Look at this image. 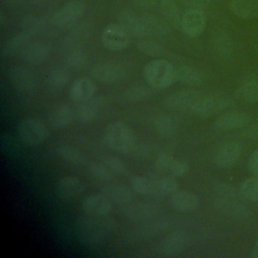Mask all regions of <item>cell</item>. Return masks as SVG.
<instances>
[{
	"mask_svg": "<svg viewBox=\"0 0 258 258\" xmlns=\"http://www.w3.org/2000/svg\"><path fill=\"white\" fill-rule=\"evenodd\" d=\"M240 98L248 104H254L258 101V81L256 79L246 80L238 90Z\"/></svg>",
	"mask_w": 258,
	"mask_h": 258,
	"instance_id": "obj_33",
	"label": "cell"
},
{
	"mask_svg": "<svg viewBox=\"0 0 258 258\" xmlns=\"http://www.w3.org/2000/svg\"><path fill=\"white\" fill-rule=\"evenodd\" d=\"M1 150L6 155H15L20 151V145L16 139L8 133H3L1 135Z\"/></svg>",
	"mask_w": 258,
	"mask_h": 258,
	"instance_id": "obj_40",
	"label": "cell"
},
{
	"mask_svg": "<svg viewBox=\"0 0 258 258\" xmlns=\"http://www.w3.org/2000/svg\"><path fill=\"white\" fill-rule=\"evenodd\" d=\"M97 85L89 78H79L74 81L70 89V97L73 101L83 102L93 98L97 92Z\"/></svg>",
	"mask_w": 258,
	"mask_h": 258,
	"instance_id": "obj_19",
	"label": "cell"
},
{
	"mask_svg": "<svg viewBox=\"0 0 258 258\" xmlns=\"http://www.w3.org/2000/svg\"><path fill=\"white\" fill-rule=\"evenodd\" d=\"M103 194L118 205L126 206L134 200L133 190L124 184H107L103 187Z\"/></svg>",
	"mask_w": 258,
	"mask_h": 258,
	"instance_id": "obj_24",
	"label": "cell"
},
{
	"mask_svg": "<svg viewBox=\"0 0 258 258\" xmlns=\"http://www.w3.org/2000/svg\"><path fill=\"white\" fill-rule=\"evenodd\" d=\"M143 76L146 83L154 89H165L178 81L177 69L163 58L149 61L143 69Z\"/></svg>",
	"mask_w": 258,
	"mask_h": 258,
	"instance_id": "obj_2",
	"label": "cell"
},
{
	"mask_svg": "<svg viewBox=\"0 0 258 258\" xmlns=\"http://www.w3.org/2000/svg\"><path fill=\"white\" fill-rule=\"evenodd\" d=\"M70 79L69 73L63 68H55L51 70L46 78V85L50 90L56 91L63 88Z\"/></svg>",
	"mask_w": 258,
	"mask_h": 258,
	"instance_id": "obj_34",
	"label": "cell"
},
{
	"mask_svg": "<svg viewBox=\"0 0 258 258\" xmlns=\"http://www.w3.org/2000/svg\"><path fill=\"white\" fill-rule=\"evenodd\" d=\"M213 48L218 57L227 60L233 56V43L228 33L217 31L213 38Z\"/></svg>",
	"mask_w": 258,
	"mask_h": 258,
	"instance_id": "obj_25",
	"label": "cell"
},
{
	"mask_svg": "<svg viewBox=\"0 0 258 258\" xmlns=\"http://www.w3.org/2000/svg\"><path fill=\"white\" fill-rule=\"evenodd\" d=\"M178 81L189 87H199L203 84L204 78L202 73L190 66H181L177 69Z\"/></svg>",
	"mask_w": 258,
	"mask_h": 258,
	"instance_id": "obj_30",
	"label": "cell"
},
{
	"mask_svg": "<svg viewBox=\"0 0 258 258\" xmlns=\"http://www.w3.org/2000/svg\"><path fill=\"white\" fill-rule=\"evenodd\" d=\"M154 196H165L173 194L178 189V181L173 176H164L154 180Z\"/></svg>",
	"mask_w": 258,
	"mask_h": 258,
	"instance_id": "obj_38",
	"label": "cell"
},
{
	"mask_svg": "<svg viewBox=\"0 0 258 258\" xmlns=\"http://www.w3.org/2000/svg\"><path fill=\"white\" fill-rule=\"evenodd\" d=\"M158 0H133V3L141 8H149L154 6Z\"/></svg>",
	"mask_w": 258,
	"mask_h": 258,
	"instance_id": "obj_51",
	"label": "cell"
},
{
	"mask_svg": "<svg viewBox=\"0 0 258 258\" xmlns=\"http://www.w3.org/2000/svg\"><path fill=\"white\" fill-rule=\"evenodd\" d=\"M130 34L119 23L107 25L102 34L101 41L109 50H122L129 44Z\"/></svg>",
	"mask_w": 258,
	"mask_h": 258,
	"instance_id": "obj_6",
	"label": "cell"
},
{
	"mask_svg": "<svg viewBox=\"0 0 258 258\" xmlns=\"http://www.w3.org/2000/svg\"><path fill=\"white\" fill-rule=\"evenodd\" d=\"M50 46L42 40H29L19 50V55L22 60L31 64H39L45 61L49 55Z\"/></svg>",
	"mask_w": 258,
	"mask_h": 258,
	"instance_id": "obj_9",
	"label": "cell"
},
{
	"mask_svg": "<svg viewBox=\"0 0 258 258\" xmlns=\"http://www.w3.org/2000/svg\"><path fill=\"white\" fill-rule=\"evenodd\" d=\"M86 5L81 1H71L64 4L52 16V22L58 27L76 23L85 13Z\"/></svg>",
	"mask_w": 258,
	"mask_h": 258,
	"instance_id": "obj_8",
	"label": "cell"
},
{
	"mask_svg": "<svg viewBox=\"0 0 258 258\" xmlns=\"http://www.w3.org/2000/svg\"><path fill=\"white\" fill-rule=\"evenodd\" d=\"M103 163L114 173V174H123L126 171L125 164L123 161L116 156H107L104 158Z\"/></svg>",
	"mask_w": 258,
	"mask_h": 258,
	"instance_id": "obj_44",
	"label": "cell"
},
{
	"mask_svg": "<svg viewBox=\"0 0 258 258\" xmlns=\"http://www.w3.org/2000/svg\"><path fill=\"white\" fill-rule=\"evenodd\" d=\"M88 171L92 176L101 180H110L115 175L104 163H89Z\"/></svg>",
	"mask_w": 258,
	"mask_h": 258,
	"instance_id": "obj_41",
	"label": "cell"
},
{
	"mask_svg": "<svg viewBox=\"0 0 258 258\" xmlns=\"http://www.w3.org/2000/svg\"><path fill=\"white\" fill-rule=\"evenodd\" d=\"M218 203L220 204L221 209L235 215H241L247 210L241 203L240 198H243L240 190L237 192L232 186L228 184H222L218 189Z\"/></svg>",
	"mask_w": 258,
	"mask_h": 258,
	"instance_id": "obj_12",
	"label": "cell"
},
{
	"mask_svg": "<svg viewBox=\"0 0 258 258\" xmlns=\"http://www.w3.org/2000/svg\"><path fill=\"white\" fill-rule=\"evenodd\" d=\"M189 236L182 230H175L168 234L159 244V250L163 255L173 256L187 249Z\"/></svg>",
	"mask_w": 258,
	"mask_h": 258,
	"instance_id": "obj_11",
	"label": "cell"
},
{
	"mask_svg": "<svg viewBox=\"0 0 258 258\" xmlns=\"http://www.w3.org/2000/svg\"><path fill=\"white\" fill-rule=\"evenodd\" d=\"M56 154L63 160L80 165L83 164L85 161V157L82 154L81 151H79L77 148L71 146V145H60L56 148Z\"/></svg>",
	"mask_w": 258,
	"mask_h": 258,
	"instance_id": "obj_37",
	"label": "cell"
},
{
	"mask_svg": "<svg viewBox=\"0 0 258 258\" xmlns=\"http://www.w3.org/2000/svg\"><path fill=\"white\" fill-rule=\"evenodd\" d=\"M31 36L30 34L26 33V32H21L17 35L12 36L11 38H9L2 46L1 48V52L4 56H10L16 52H19V50L22 48V46L27 43L29 40H31Z\"/></svg>",
	"mask_w": 258,
	"mask_h": 258,
	"instance_id": "obj_31",
	"label": "cell"
},
{
	"mask_svg": "<svg viewBox=\"0 0 258 258\" xmlns=\"http://www.w3.org/2000/svg\"><path fill=\"white\" fill-rule=\"evenodd\" d=\"M118 23L122 25L125 28V30L132 36H147L142 18L138 17L137 15L131 12L123 11L119 13Z\"/></svg>",
	"mask_w": 258,
	"mask_h": 258,
	"instance_id": "obj_22",
	"label": "cell"
},
{
	"mask_svg": "<svg viewBox=\"0 0 258 258\" xmlns=\"http://www.w3.org/2000/svg\"><path fill=\"white\" fill-rule=\"evenodd\" d=\"M83 188V182L73 175L61 177L55 184V191L62 200H72L77 198L82 192Z\"/></svg>",
	"mask_w": 258,
	"mask_h": 258,
	"instance_id": "obj_20",
	"label": "cell"
},
{
	"mask_svg": "<svg viewBox=\"0 0 258 258\" xmlns=\"http://www.w3.org/2000/svg\"><path fill=\"white\" fill-rule=\"evenodd\" d=\"M153 126L155 130L161 135H171L177 130L176 120L167 115H157L153 119Z\"/></svg>",
	"mask_w": 258,
	"mask_h": 258,
	"instance_id": "obj_32",
	"label": "cell"
},
{
	"mask_svg": "<svg viewBox=\"0 0 258 258\" xmlns=\"http://www.w3.org/2000/svg\"><path fill=\"white\" fill-rule=\"evenodd\" d=\"M240 192L247 201L258 202V176L245 179L240 185Z\"/></svg>",
	"mask_w": 258,
	"mask_h": 258,
	"instance_id": "obj_39",
	"label": "cell"
},
{
	"mask_svg": "<svg viewBox=\"0 0 258 258\" xmlns=\"http://www.w3.org/2000/svg\"><path fill=\"white\" fill-rule=\"evenodd\" d=\"M102 106L103 101L100 97L91 98L89 100L80 102V104L76 108L75 114L81 122H91L98 116L99 112L102 109Z\"/></svg>",
	"mask_w": 258,
	"mask_h": 258,
	"instance_id": "obj_21",
	"label": "cell"
},
{
	"mask_svg": "<svg viewBox=\"0 0 258 258\" xmlns=\"http://www.w3.org/2000/svg\"><path fill=\"white\" fill-rule=\"evenodd\" d=\"M124 74L123 68L114 62H100L92 69L93 78L103 84L115 83L122 79Z\"/></svg>",
	"mask_w": 258,
	"mask_h": 258,
	"instance_id": "obj_17",
	"label": "cell"
},
{
	"mask_svg": "<svg viewBox=\"0 0 258 258\" xmlns=\"http://www.w3.org/2000/svg\"><path fill=\"white\" fill-rule=\"evenodd\" d=\"M141 18H142L147 35L160 36L168 33L169 31L168 23L161 16L148 13V14L142 15Z\"/></svg>",
	"mask_w": 258,
	"mask_h": 258,
	"instance_id": "obj_27",
	"label": "cell"
},
{
	"mask_svg": "<svg viewBox=\"0 0 258 258\" xmlns=\"http://www.w3.org/2000/svg\"><path fill=\"white\" fill-rule=\"evenodd\" d=\"M251 116L243 111H230L220 115L214 121V127L220 131H232L250 124Z\"/></svg>",
	"mask_w": 258,
	"mask_h": 258,
	"instance_id": "obj_10",
	"label": "cell"
},
{
	"mask_svg": "<svg viewBox=\"0 0 258 258\" xmlns=\"http://www.w3.org/2000/svg\"><path fill=\"white\" fill-rule=\"evenodd\" d=\"M157 212V208L154 205L148 203L128 204L124 208V214L131 220H143L154 216Z\"/></svg>",
	"mask_w": 258,
	"mask_h": 258,
	"instance_id": "obj_28",
	"label": "cell"
},
{
	"mask_svg": "<svg viewBox=\"0 0 258 258\" xmlns=\"http://www.w3.org/2000/svg\"><path fill=\"white\" fill-rule=\"evenodd\" d=\"M5 4L9 5V6H18L20 4L23 3L24 0H2Z\"/></svg>",
	"mask_w": 258,
	"mask_h": 258,
	"instance_id": "obj_52",
	"label": "cell"
},
{
	"mask_svg": "<svg viewBox=\"0 0 258 258\" xmlns=\"http://www.w3.org/2000/svg\"><path fill=\"white\" fill-rule=\"evenodd\" d=\"M130 184L132 189L140 195L154 196V180L149 179L143 175H132L130 177Z\"/></svg>",
	"mask_w": 258,
	"mask_h": 258,
	"instance_id": "obj_36",
	"label": "cell"
},
{
	"mask_svg": "<svg viewBox=\"0 0 258 258\" xmlns=\"http://www.w3.org/2000/svg\"><path fill=\"white\" fill-rule=\"evenodd\" d=\"M207 22L206 13L200 8H189L181 17L180 29L187 37H197L205 29Z\"/></svg>",
	"mask_w": 258,
	"mask_h": 258,
	"instance_id": "obj_7",
	"label": "cell"
},
{
	"mask_svg": "<svg viewBox=\"0 0 258 258\" xmlns=\"http://www.w3.org/2000/svg\"><path fill=\"white\" fill-rule=\"evenodd\" d=\"M158 11L161 17L170 25L180 27L181 17L177 5L172 0H160L158 3Z\"/></svg>",
	"mask_w": 258,
	"mask_h": 258,
	"instance_id": "obj_29",
	"label": "cell"
},
{
	"mask_svg": "<svg viewBox=\"0 0 258 258\" xmlns=\"http://www.w3.org/2000/svg\"><path fill=\"white\" fill-rule=\"evenodd\" d=\"M9 79L12 86L20 92H28L36 85V76L25 66H13L9 69Z\"/></svg>",
	"mask_w": 258,
	"mask_h": 258,
	"instance_id": "obj_13",
	"label": "cell"
},
{
	"mask_svg": "<svg viewBox=\"0 0 258 258\" xmlns=\"http://www.w3.org/2000/svg\"><path fill=\"white\" fill-rule=\"evenodd\" d=\"M174 158L169 154V153H166V152H163V153H160L157 158L155 159V167L157 170L161 171V172H164V171H169V168L173 162Z\"/></svg>",
	"mask_w": 258,
	"mask_h": 258,
	"instance_id": "obj_45",
	"label": "cell"
},
{
	"mask_svg": "<svg viewBox=\"0 0 258 258\" xmlns=\"http://www.w3.org/2000/svg\"><path fill=\"white\" fill-rule=\"evenodd\" d=\"M137 47L139 51L150 56H159L164 52V48L160 44L151 40H142L138 43Z\"/></svg>",
	"mask_w": 258,
	"mask_h": 258,
	"instance_id": "obj_43",
	"label": "cell"
},
{
	"mask_svg": "<svg viewBox=\"0 0 258 258\" xmlns=\"http://www.w3.org/2000/svg\"><path fill=\"white\" fill-rule=\"evenodd\" d=\"M170 203L175 211L180 213H189L199 207L200 200L199 197L192 191L177 189L172 194Z\"/></svg>",
	"mask_w": 258,
	"mask_h": 258,
	"instance_id": "obj_18",
	"label": "cell"
},
{
	"mask_svg": "<svg viewBox=\"0 0 258 258\" xmlns=\"http://www.w3.org/2000/svg\"><path fill=\"white\" fill-rule=\"evenodd\" d=\"M66 61L71 69H80L86 62V54L80 47H73L68 53Z\"/></svg>",
	"mask_w": 258,
	"mask_h": 258,
	"instance_id": "obj_42",
	"label": "cell"
},
{
	"mask_svg": "<svg viewBox=\"0 0 258 258\" xmlns=\"http://www.w3.org/2000/svg\"><path fill=\"white\" fill-rule=\"evenodd\" d=\"M203 94L198 91H179L175 92L165 99V105L168 108L174 109V110H189L191 112L194 106L198 102V100L201 98Z\"/></svg>",
	"mask_w": 258,
	"mask_h": 258,
	"instance_id": "obj_15",
	"label": "cell"
},
{
	"mask_svg": "<svg viewBox=\"0 0 258 258\" xmlns=\"http://www.w3.org/2000/svg\"><path fill=\"white\" fill-rule=\"evenodd\" d=\"M19 140L29 146H37L41 144L49 135L47 127L38 119L25 118L19 125L17 130Z\"/></svg>",
	"mask_w": 258,
	"mask_h": 258,
	"instance_id": "obj_4",
	"label": "cell"
},
{
	"mask_svg": "<svg viewBox=\"0 0 258 258\" xmlns=\"http://www.w3.org/2000/svg\"><path fill=\"white\" fill-rule=\"evenodd\" d=\"M188 170H189V167L187 162L181 159H174L169 168V171L175 177L184 176L185 174H187Z\"/></svg>",
	"mask_w": 258,
	"mask_h": 258,
	"instance_id": "obj_46",
	"label": "cell"
},
{
	"mask_svg": "<svg viewBox=\"0 0 258 258\" xmlns=\"http://www.w3.org/2000/svg\"><path fill=\"white\" fill-rule=\"evenodd\" d=\"M230 10L241 19H253L258 16V0H230Z\"/></svg>",
	"mask_w": 258,
	"mask_h": 258,
	"instance_id": "obj_23",
	"label": "cell"
},
{
	"mask_svg": "<svg viewBox=\"0 0 258 258\" xmlns=\"http://www.w3.org/2000/svg\"><path fill=\"white\" fill-rule=\"evenodd\" d=\"M248 167H249L250 172L253 175L258 176V149L254 150L252 152V154L250 155L249 162H248Z\"/></svg>",
	"mask_w": 258,
	"mask_h": 258,
	"instance_id": "obj_48",
	"label": "cell"
},
{
	"mask_svg": "<svg viewBox=\"0 0 258 258\" xmlns=\"http://www.w3.org/2000/svg\"><path fill=\"white\" fill-rule=\"evenodd\" d=\"M241 152L242 146L238 141H228L216 152L215 163L221 168L231 167L237 162Z\"/></svg>",
	"mask_w": 258,
	"mask_h": 258,
	"instance_id": "obj_16",
	"label": "cell"
},
{
	"mask_svg": "<svg viewBox=\"0 0 258 258\" xmlns=\"http://www.w3.org/2000/svg\"><path fill=\"white\" fill-rule=\"evenodd\" d=\"M75 115L76 114L70 105L61 104L50 112L49 123L54 128H63L73 122Z\"/></svg>",
	"mask_w": 258,
	"mask_h": 258,
	"instance_id": "obj_26",
	"label": "cell"
},
{
	"mask_svg": "<svg viewBox=\"0 0 258 258\" xmlns=\"http://www.w3.org/2000/svg\"><path fill=\"white\" fill-rule=\"evenodd\" d=\"M246 136H248L250 139H254V140H258V122L254 123L253 125H251L250 127H248L246 129L245 132Z\"/></svg>",
	"mask_w": 258,
	"mask_h": 258,
	"instance_id": "obj_50",
	"label": "cell"
},
{
	"mask_svg": "<svg viewBox=\"0 0 258 258\" xmlns=\"http://www.w3.org/2000/svg\"><path fill=\"white\" fill-rule=\"evenodd\" d=\"M114 222L108 218L85 215L76 223V234L79 241L88 247L103 244L114 231Z\"/></svg>",
	"mask_w": 258,
	"mask_h": 258,
	"instance_id": "obj_1",
	"label": "cell"
},
{
	"mask_svg": "<svg viewBox=\"0 0 258 258\" xmlns=\"http://www.w3.org/2000/svg\"><path fill=\"white\" fill-rule=\"evenodd\" d=\"M231 102L223 94L212 93L202 95L194 106L191 112L200 117H210L224 112Z\"/></svg>",
	"mask_w": 258,
	"mask_h": 258,
	"instance_id": "obj_5",
	"label": "cell"
},
{
	"mask_svg": "<svg viewBox=\"0 0 258 258\" xmlns=\"http://www.w3.org/2000/svg\"><path fill=\"white\" fill-rule=\"evenodd\" d=\"M251 256L254 257V258H258V238L256 239L255 244H254V246H253V250H252Z\"/></svg>",
	"mask_w": 258,
	"mask_h": 258,
	"instance_id": "obj_53",
	"label": "cell"
},
{
	"mask_svg": "<svg viewBox=\"0 0 258 258\" xmlns=\"http://www.w3.org/2000/svg\"><path fill=\"white\" fill-rule=\"evenodd\" d=\"M104 143L112 150L130 153L136 144L134 133L124 122L111 123L104 131Z\"/></svg>",
	"mask_w": 258,
	"mask_h": 258,
	"instance_id": "obj_3",
	"label": "cell"
},
{
	"mask_svg": "<svg viewBox=\"0 0 258 258\" xmlns=\"http://www.w3.org/2000/svg\"><path fill=\"white\" fill-rule=\"evenodd\" d=\"M148 96V90L140 85L134 86L128 91V98L131 100H143Z\"/></svg>",
	"mask_w": 258,
	"mask_h": 258,
	"instance_id": "obj_47",
	"label": "cell"
},
{
	"mask_svg": "<svg viewBox=\"0 0 258 258\" xmlns=\"http://www.w3.org/2000/svg\"><path fill=\"white\" fill-rule=\"evenodd\" d=\"M82 209L87 216L105 217L112 211V201L104 194H94L84 201Z\"/></svg>",
	"mask_w": 258,
	"mask_h": 258,
	"instance_id": "obj_14",
	"label": "cell"
},
{
	"mask_svg": "<svg viewBox=\"0 0 258 258\" xmlns=\"http://www.w3.org/2000/svg\"><path fill=\"white\" fill-rule=\"evenodd\" d=\"M47 1H48V0H31V2H32V3H34V4H37V5L43 4V3L47 2Z\"/></svg>",
	"mask_w": 258,
	"mask_h": 258,
	"instance_id": "obj_54",
	"label": "cell"
},
{
	"mask_svg": "<svg viewBox=\"0 0 258 258\" xmlns=\"http://www.w3.org/2000/svg\"><path fill=\"white\" fill-rule=\"evenodd\" d=\"M186 5L189 6V8H200L203 9L210 0H182Z\"/></svg>",
	"mask_w": 258,
	"mask_h": 258,
	"instance_id": "obj_49",
	"label": "cell"
},
{
	"mask_svg": "<svg viewBox=\"0 0 258 258\" xmlns=\"http://www.w3.org/2000/svg\"><path fill=\"white\" fill-rule=\"evenodd\" d=\"M44 21L39 15L28 14L24 16L20 21V26L23 32H26L30 35H35L40 33L44 29Z\"/></svg>",
	"mask_w": 258,
	"mask_h": 258,
	"instance_id": "obj_35",
	"label": "cell"
}]
</instances>
